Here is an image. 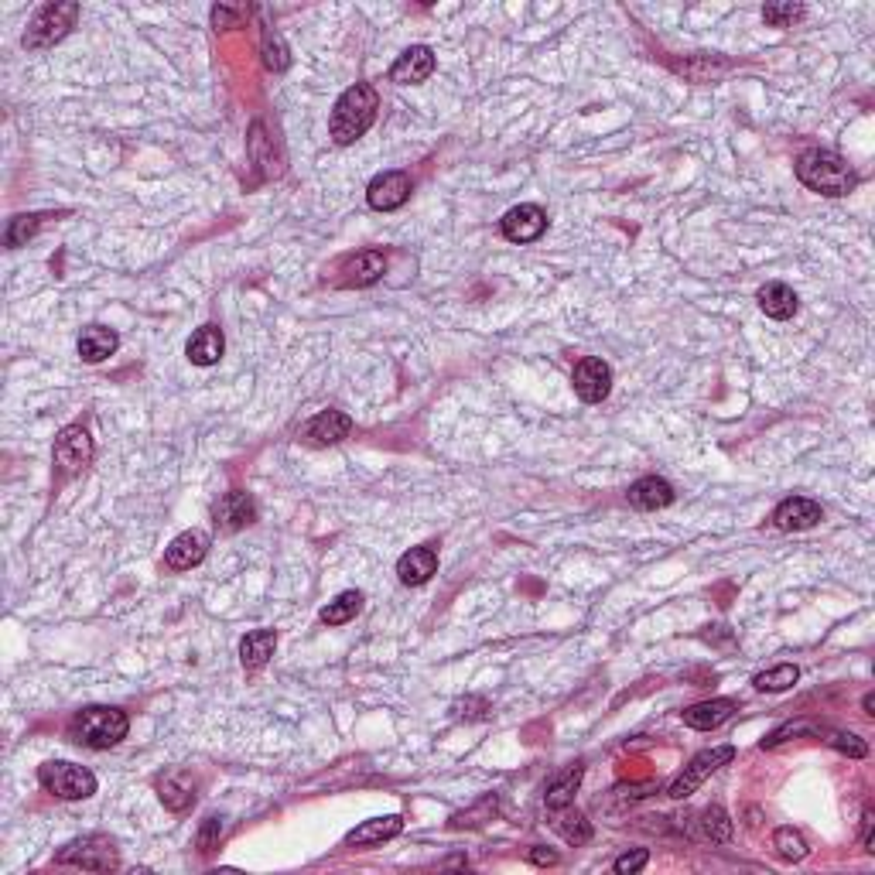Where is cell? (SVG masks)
Listing matches in <instances>:
<instances>
[{
    "instance_id": "1",
    "label": "cell",
    "mask_w": 875,
    "mask_h": 875,
    "mask_svg": "<svg viewBox=\"0 0 875 875\" xmlns=\"http://www.w3.org/2000/svg\"><path fill=\"white\" fill-rule=\"evenodd\" d=\"M797 178L804 182L811 192H821L828 199H841L858 185V175L852 171L841 154L828 151V147H811L797 158Z\"/></svg>"
},
{
    "instance_id": "2",
    "label": "cell",
    "mask_w": 875,
    "mask_h": 875,
    "mask_svg": "<svg viewBox=\"0 0 875 875\" xmlns=\"http://www.w3.org/2000/svg\"><path fill=\"white\" fill-rule=\"evenodd\" d=\"M376 110H380V96H376L373 86H366V83L349 86L332 106V120H329L332 141L342 144V147L356 144L359 137L373 127Z\"/></svg>"
},
{
    "instance_id": "3",
    "label": "cell",
    "mask_w": 875,
    "mask_h": 875,
    "mask_svg": "<svg viewBox=\"0 0 875 875\" xmlns=\"http://www.w3.org/2000/svg\"><path fill=\"white\" fill-rule=\"evenodd\" d=\"M127 729H130L127 711L106 705L83 708L72 718V739L86 749H113L120 739H127Z\"/></svg>"
},
{
    "instance_id": "4",
    "label": "cell",
    "mask_w": 875,
    "mask_h": 875,
    "mask_svg": "<svg viewBox=\"0 0 875 875\" xmlns=\"http://www.w3.org/2000/svg\"><path fill=\"white\" fill-rule=\"evenodd\" d=\"M79 18V4L65 0V4H45L42 11L31 18L28 31H24V48H52L62 42L72 31V24Z\"/></svg>"
},
{
    "instance_id": "5",
    "label": "cell",
    "mask_w": 875,
    "mask_h": 875,
    "mask_svg": "<svg viewBox=\"0 0 875 875\" xmlns=\"http://www.w3.org/2000/svg\"><path fill=\"white\" fill-rule=\"evenodd\" d=\"M38 783L55 793L62 800H86L96 793V776L86 770V766L65 763V759H52L38 770Z\"/></svg>"
},
{
    "instance_id": "6",
    "label": "cell",
    "mask_w": 875,
    "mask_h": 875,
    "mask_svg": "<svg viewBox=\"0 0 875 875\" xmlns=\"http://www.w3.org/2000/svg\"><path fill=\"white\" fill-rule=\"evenodd\" d=\"M59 865H76V869H89V872H110L120 865L117 852H113V841L103 838V834H86V838H76L55 855Z\"/></svg>"
},
{
    "instance_id": "7",
    "label": "cell",
    "mask_w": 875,
    "mask_h": 875,
    "mask_svg": "<svg viewBox=\"0 0 875 875\" xmlns=\"http://www.w3.org/2000/svg\"><path fill=\"white\" fill-rule=\"evenodd\" d=\"M732 759H735V749H732V746H715V749L698 752V756H694L691 763L684 766V773H677L674 780H670L667 797H670V800H684V797H691V793L698 790L711 773L722 770V766H729Z\"/></svg>"
},
{
    "instance_id": "8",
    "label": "cell",
    "mask_w": 875,
    "mask_h": 875,
    "mask_svg": "<svg viewBox=\"0 0 875 875\" xmlns=\"http://www.w3.org/2000/svg\"><path fill=\"white\" fill-rule=\"evenodd\" d=\"M89 462H93V438H89V431L79 428V424L62 428L59 438H55V465L72 476V472L86 469Z\"/></svg>"
},
{
    "instance_id": "9",
    "label": "cell",
    "mask_w": 875,
    "mask_h": 875,
    "mask_svg": "<svg viewBox=\"0 0 875 875\" xmlns=\"http://www.w3.org/2000/svg\"><path fill=\"white\" fill-rule=\"evenodd\" d=\"M411 175L407 171H383L376 175L370 188H366V202L376 209V212H394L411 199Z\"/></svg>"
},
{
    "instance_id": "10",
    "label": "cell",
    "mask_w": 875,
    "mask_h": 875,
    "mask_svg": "<svg viewBox=\"0 0 875 875\" xmlns=\"http://www.w3.org/2000/svg\"><path fill=\"white\" fill-rule=\"evenodd\" d=\"M571 383H575V394L585 400V404H602L612 390V370L605 359L585 356L582 363L571 373Z\"/></svg>"
},
{
    "instance_id": "11",
    "label": "cell",
    "mask_w": 875,
    "mask_h": 875,
    "mask_svg": "<svg viewBox=\"0 0 875 875\" xmlns=\"http://www.w3.org/2000/svg\"><path fill=\"white\" fill-rule=\"evenodd\" d=\"M544 230H547V212L541 206H530V202L513 206L503 216V236L510 243H534L541 240Z\"/></svg>"
},
{
    "instance_id": "12",
    "label": "cell",
    "mask_w": 875,
    "mask_h": 875,
    "mask_svg": "<svg viewBox=\"0 0 875 875\" xmlns=\"http://www.w3.org/2000/svg\"><path fill=\"white\" fill-rule=\"evenodd\" d=\"M209 554V534L206 530H185V534H178L175 541L168 544L165 551V564L171 571H188L195 568L202 558Z\"/></svg>"
},
{
    "instance_id": "13",
    "label": "cell",
    "mask_w": 875,
    "mask_h": 875,
    "mask_svg": "<svg viewBox=\"0 0 875 875\" xmlns=\"http://www.w3.org/2000/svg\"><path fill=\"white\" fill-rule=\"evenodd\" d=\"M431 72H435V52H431L428 45H411L394 62V69H390V79H394L397 86H417V83H424V79H428Z\"/></svg>"
},
{
    "instance_id": "14",
    "label": "cell",
    "mask_w": 875,
    "mask_h": 875,
    "mask_svg": "<svg viewBox=\"0 0 875 875\" xmlns=\"http://www.w3.org/2000/svg\"><path fill=\"white\" fill-rule=\"evenodd\" d=\"M824 517V510L807 496H790L773 510V523L780 530H811Z\"/></svg>"
},
{
    "instance_id": "15",
    "label": "cell",
    "mask_w": 875,
    "mask_h": 875,
    "mask_svg": "<svg viewBox=\"0 0 875 875\" xmlns=\"http://www.w3.org/2000/svg\"><path fill=\"white\" fill-rule=\"evenodd\" d=\"M212 517H216V523L223 530H240V527H247V523L257 520V503H253L250 493L233 489V493H226L223 500L212 506Z\"/></svg>"
},
{
    "instance_id": "16",
    "label": "cell",
    "mask_w": 875,
    "mask_h": 875,
    "mask_svg": "<svg viewBox=\"0 0 875 875\" xmlns=\"http://www.w3.org/2000/svg\"><path fill=\"white\" fill-rule=\"evenodd\" d=\"M626 500H629V506L646 510V513L664 510V506L674 503V486H670L667 479H660V476H643V479H636L633 486H629Z\"/></svg>"
},
{
    "instance_id": "17",
    "label": "cell",
    "mask_w": 875,
    "mask_h": 875,
    "mask_svg": "<svg viewBox=\"0 0 875 875\" xmlns=\"http://www.w3.org/2000/svg\"><path fill=\"white\" fill-rule=\"evenodd\" d=\"M404 831V817L400 814H387V817H373V821H363L359 828L346 834L349 848H370V845H383V841L397 838Z\"/></svg>"
},
{
    "instance_id": "18",
    "label": "cell",
    "mask_w": 875,
    "mask_h": 875,
    "mask_svg": "<svg viewBox=\"0 0 875 875\" xmlns=\"http://www.w3.org/2000/svg\"><path fill=\"white\" fill-rule=\"evenodd\" d=\"M383 271H387V253L383 250H363L349 257L346 267H342L349 288H370V284L380 281Z\"/></svg>"
},
{
    "instance_id": "19",
    "label": "cell",
    "mask_w": 875,
    "mask_h": 875,
    "mask_svg": "<svg viewBox=\"0 0 875 875\" xmlns=\"http://www.w3.org/2000/svg\"><path fill=\"white\" fill-rule=\"evenodd\" d=\"M438 568V551L431 544H421V547H411L407 554H400L397 561V575L404 585H424Z\"/></svg>"
},
{
    "instance_id": "20",
    "label": "cell",
    "mask_w": 875,
    "mask_h": 875,
    "mask_svg": "<svg viewBox=\"0 0 875 875\" xmlns=\"http://www.w3.org/2000/svg\"><path fill=\"white\" fill-rule=\"evenodd\" d=\"M735 701L732 698H715V701H701V705H694L684 711V725H691V729L698 732H711L718 729V725H725L729 718L735 715Z\"/></svg>"
},
{
    "instance_id": "21",
    "label": "cell",
    "mask_w": 875,
    "mask_h": 875,
    "mask_svg": "<svg viewBox=\"0 0 875 875\" xmlns=\"http://www.w3.org/2000/svg\"><path fill=\"white\" fill-rule=\"evenodd\" d=\"M756 298H759V308H763V312L770 315V318H776V322H787V318L797 315V308H800L797 294H793L790 284H783V281L763 284Z\"/></svg>"
},
{
    "instance_id": "22",
    "label": "cell",
    "mask_w": 875,
    "mask_h": 875,
    "mask_svg": "<svg viewBox=\"0 0 875 875\" xmlns=\"http://www.w3.org/2000/svg\"><path fill=\"white\" fill-rule=\"evenodd\" d=\"M223 349H226L223 332H219L216 325H202V329L188 339L185 353L195 366H216L219 359H223Z\"/></svg>"
},
{
    "instance_id": "23",
    "label": "cell",
    "mask_w": 875,
    "mask_h": 875,
    "mask_svg": "<svg viewBox=\"0 0 875 875\" xmlns=\"http://www.w3.org/2000/svg\"><path fill=\"white\" fill-rule=\"evenodd\" d=\"M349 431H353V421H349V414L342 411H322L315 414L312 421H308L305 435L315 441V445H335V441L349 438Z\"/></svg>"
},
{
    "instance_id": "24",
    "label": "cell",
    "mask_w": 875,
    "mask_h": 875,
    "mask_svg": "<svg viewBox=\"0 0 875 875\" xmlns=\"http://www.w3.org/2000/svg\"><path fill=\"white\" fill-rule=\"evenodd\" d=\"M117 346H120V335L106 329V325H89V329H83V335H79V356H83L86 363H103V359L117 353Z\"/></svg>"
},
{
    "instance_id": "25",
    "label": "cell",
    "mask_w": 875,
    "mask_h": 875,
    "mask_svg": "<svg viewBox=\"0 0 875 875\" xmlns=\"http://www.w3.org/2000/svg\"><path fill=\"white\" fill-rule=\"evenodd\" d=\"M582 776H585L582 766H568L564 773L554 776V780L547 783V793H544L547 811H564V807L575 804V793H578V787H582Z\"/></svg>"
},
{
    "instance_id": "26",
    "label": "cell",
    "mask_w": 875,
    "mask_h": 875,
    "mask_svg": "<svg viewBox=\"0 0 875 875\" xmlns=\"http://www.w3.org/2000/svg\"><path fill=\"white\" fill-rule=\"evenodd\" d=\"M274 646H277V633L274 629H253V633L243 636L240 643V660L247 670H260L267 660L274 657Z\"/></svg>"
},
{
    "instance_id": "27",
    "label": "cell",
    "mask_w": 875,
    "mask_h": 875,
    "mask_svg": "<svg viewBox=\"0 0 875 875\" xmlns=\"http://www.w3.org/2000/svg\"><path fill=\"white\" fill-rule=\"evenodd\" d=\"M158 790H161V800H165V807H171V811H185V807L195 804V783L188 780L185 773L165 776V780L158 783Z\"/></svg>"
},
{
    "instance_id": "28",
    "label": "cell",
    "mask_w": 875,
    "mask_h": 875,
    "mask_svg": "<svg viewBox=\"0 0 875 875\" xmlns=\"http://www.w3.org/2000/svg\"><path fill=\"white\" fill-rule=\"evenodd\" d=\"M359 609H363V592H339L322 609V623L325 626H346L349 619H356Z\"/></svg>"
},
{
    "instance_id": "29",
    "label": "cell",
    "mask_w": 875,
    "mask_h": 875,
    "mask_svg": "<svg viewBox=\"0 0 875 875\" xmlns=\"http://www.w3.org/2000/svg\"><path fill=\"white\" fill-rule=\"evenodd\" d=\"M554 814H558L554 828H558V834L568 845H585V841H592V824H588V817L582 811L564 807V811H554Z\"/></svg>"
},
{
    "instance_id": "30",
    "label": "cell",
    "mask_w": 875,
    "mask_h": 875,
    "mask_svg": "<svg viewBox=\"0 0 875 875\" xmlns=\"http://www.w3.org/2000/svg\"><path fill=\"white\" fill-rule=\"evenodd\" d=\"M698 828H701V838L711 841V845H725V841H732V817L725 814L722 807H708V811L701 814Z\"/></svg>"
},
{
    "instance_id": "31",
    "label": "cell",
    "mask_w": 875,
    "mask_h": 875,
    "mask_svg": "<svg viewBox=\"0 0 875 875\" xmlns=\"http://www.w3.org/2000/svg\"><path fill=\"white\" fill-rule=\"evenodd\" d=\"M800 681V670L793 664H780V667H770L763 670V674L752 677V684H756V691H787L793 688V684Z\"/></svg>"
},
{
    "instance_id": "32",
    "label": "cell",
    "mask_w": 875,
    "mask_h": 875,
    "mask_svg": "<svg viewBox=\"0 0 875 875\" xmlns=\"http://www.w3.org/2000/svg\"><path fill=\"white\" fill-rule=\"evenodd\" d=\"M773 848H776V855H780L783 862H800V858H807L804 834L793 831V828H780V831H776L773 834Z\"/></svg>"
},
{
    "instance_id": "33",
    "label": "cell",
    "mask_w": 875,
    "mask_h": 875,
    "mask_svg": "<svg viewBox=\"0 0 875 875\" xmlns=\"http://www.w3.org/2000/svg\"><path fill=\"white\" fill-rule=\"evenodd\" d=\"M264 65L271 72H284L291 65V59H288V48H284V42H281V35H277L274 28H267L264 31Z\"/></svg>"
},
{
    "instance_id": "34",
    "label": "cell",
    "mask_w": 875,
    "mask_h": 875,
    "mask_svg": "<svg viewBox=\"0 0 875 875\" xmlns=\"http://www.w3.org/2000/svg\"><path fill=\"white\" fill-rule=\"evenodd\" d=\"M763 18L766 24H773V28H790L793 21L804 18V4H793V0H787V4H766Z\"/></svg>"
},
{
    "instance_id": "35",
    "label": "cell",
    "mask_w": 875,
    "mask_h": 875,
    "mask_svg": "<svg viewBox=\"0 0 875 875\" xmlns=\"http://www.w3.org/2000/svg\"><path fill=\"white\" fill-rule=\"evenodd\" d=\"M38 223H42V216H18L11 219V226H7V247H21L24 240H31L38 230Z\"/></svg>"
},
{
    "instance_id": "36",
    "label": "cell",
    "mask_w": 875,
    "mask_h": 875,
    "mask_svg": "<svg viewBox=\"0 0 875 875\" xmlns=\"http://www.w3.org/2000/svg\"><path fill=\"white\" fill-rule=\"evenodd\" d=\"M219 838H223V817H206V821H202V831H199V852H212V848L219 845Z\"/></svg>"
},
{
    "instance_id": "37",
    "label": "cell",
    "mask_w": 875,
    "mask_h": 875,
    "mask_svg": "<svg viewBox=\"0 0 875 875\" xmlns=\"http://www.w3.org/2000/svg\"><path fill=\"white\" fill-rule=\"evenodd\" d=\"M831 746L838 749V752H845V756H852V759H865V756H869V746H865V742L858 739V735H852V732H838L831 739Z\"/></svg>"
},
{
    "instance_id": "38",
    "label": "cell",
    "mask_w": 875,
    "mask_h": 875,
    "mask_svg": "<svg viewBox=\"0 0 875 875\" xmlns=\"http://www.w3.org/2000/svg\"><path fill=\"white\" fill-rule=\"evenodd\" d=\"M646 862H650V852H646V848H633V852L619 855L616 862H612V869H616L619 875H633V872H640Z\"/></svg>"
},
{
    "instance_id": "39",
    "label": "cell",
    "mask_w": 875,
    "mask_h": 875,
    "mask_svg": "<svg viewBox=\"0 0 875 875\" xmlns=\"http://www.w3.org/2000/svg\"><path fill=\"white\" fill-rule=\"evenodd\" d=\"M243 21V11L240 7H212V24H216V28H236V24Z\"/></svg>"
},
{
    "instance_id": "40",
    "label": "cell",
    "mask_w": 875,
    "mask_h": 875,
    "mask_svg": "<svg viewBox=\"0 0 875 875\" xmlns=\"http://www.w3.org/2000/svg\"><path fill=\"white\" fill-rule=\"evenodd\" d=\"M862 845H865V852H872V845H875V814L872 811H865V817H862Z\"/></svg>"
},
{
    "instance_id": "41",
    "label": "cell",
    "mask_w": 875,
    "mask_h": 875,
    "mask_svg": "<svg viewBox=\"0 0 875 875\" xmlns=\"http://www.w3.org/2000/svg\"><path fill=\"white\" fill-rule=\"evenodd\" d=\"M530 862H534V865H558V852H547V848H534V852H530Z\"/></svg>"
},
{
    "instance_id": "42",
    "label": "cell",
    "mask_w": 875,
    "mask_h": 875,
    "mask_svg": "<svg viewBox=\"0 0 875 875\" xmlns=\"http://www.w3.org/2000/svg\"><path fill=\"white\" fill-rule=\"evenodd\" d=\"M862 705H865V715H875V698H872V691L865 694V701H862Z\"/></svg>"
}]
</instances>
